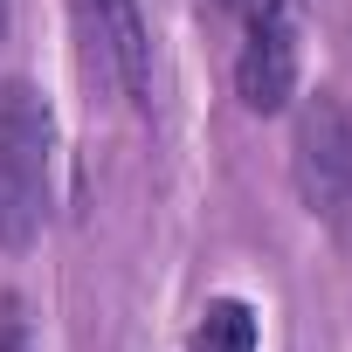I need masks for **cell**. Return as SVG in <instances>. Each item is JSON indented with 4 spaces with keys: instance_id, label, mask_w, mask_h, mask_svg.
Listing matches in <instances>:
<instances>
[{
    "instance_id": "6da1fadb",
    "label": "cell",
    "mask_w": 352,
    "mask_h": 352,
    "mask_svg": "<svg viewBox=\"0 0 352 352\" xmlns=\"http://www.w3.org/2000/svg\"><path fill=\"white\" fill-rule=\"evenodd\" d=\"M56 111L28 76H0V242L28 249L49 214Z\"/></svg>"
},
{
    "instance_id": "7a4b0ae2",
    "label": "cell",
    "mask_w": 352,
    "mask_h": 352,
    "mask_svg": "<svg viewBox=\"0 0 352 352\" xmlns=\"http://www.w3.org/2000/svg\"><path fill=\"white\" fill-rule=\"evenodd\" d=\"M290 180H297V201L311 208V221H324L338 235L352 228V97L345 90H318L297 111Z\"/></svg>"
},
{
    "instance_id": "3957f363",
    "label": "cell",
    "mask_w": 352,
    "mask_h": 352,
    "mask_svg": "<svg viewBox=\"0 0 352 352\" xmlns=\"http://www.w3.org/2000/svg\"><path fill=\"white\" fill-rule=\"evenodd\" d=\"M69 21L83 69L131 111H152V28L138 0H69Z\"/></svg>"
},
{
    "instance_id": "277c9868",
    "label": "cell",
    "mask_w": 352,
    "mask_h": 352,
    "mask_svg": "<svg viewBox=\"0 0 352 352\" xmlns=\"http://www.w3.org/2000/svg\"><path fill=\"white\" fill-rule=\"evenodd\" d=\"M242 8V56H235V97L256 118H276L297 97V21L290 0H235Z\"/></svg>"
},
{
    "instance_id": "5b68a950",
    "label": "cell",
    "mask_w": 352,
    "mask_h": 352,
    "mask_svg": "<svg viewBox=\"0 0 352 352\" xmlns=\"http://www.w3.org/2000/svg\"><path fill=\"white\" fill-rule=\"evenodd\" d=\"M263 345V318L249 297H208V311L187 331V352H256Z\"/></svg>"
},
{
    "instance_id": "8992f818",
    "label": "cell",
    "mask_w": 352,
    "mask_h": 352,
    "mask_svg": "<svg viewBox=\"0 0 352 352\" xmlns=\"http://www.w3.org/2000/svg\"><path fill=\"white\" fill-rule=\"evenodd\" d=\"M0 352H35V331H28V304L14 290H0Z\"/></svg>"
},
{
    "instance_id": "52a82bcc",
    "label": "cell",
    "mask_w": 352,
    "mask_h": 352,
    "mask_svg": "<svg viewBox=\"0 0 352 352\" xmlns=\"http://www.w3.org/2000/svg\"><path fill=\"white\" fill-rule=\"evenodd\" d=\"M228 8H235V0H228Z\"/></svg>"
}]
</instances>
